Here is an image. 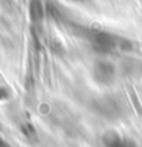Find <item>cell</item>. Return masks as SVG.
Masks as SVG:
<instances>
[{"label":"cell","instance_id":"obj_1","mask_svg":"<svg viewBox=\"0 0 142 147\" xmlns=\"http://www.w3.org/2000/svg\"><path fill=\"white\" fill-rule=\"evenodd\" d=\"M104 142H105V147H137L135 144V141L124 138V136H119L118 133H113V132L105 135Z\"/></svg>","mask_w":142,"mask_h":147}]
</instances>
